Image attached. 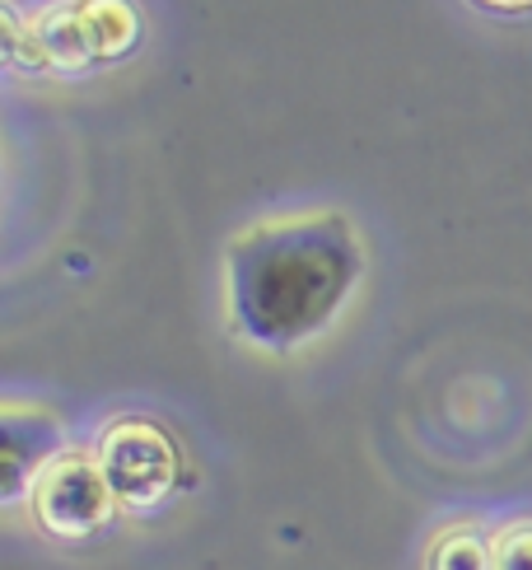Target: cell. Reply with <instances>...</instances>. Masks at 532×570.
<instances>
[{
  "label": "cell",
  "instance_id": "1",
  "mask_svg": "<svg viewBox=\"0 0 532 570\" xmlns=\"http://www.w3.org/2000/svg\"><path fill=\"white\" fill-rule=\"evenodd\" d=\"M365 272V239L342 210L253 220L220 263L225 327L257 355H299L346 318Z\"/></svg>",
  "mask_w": 532,
  "mask_h": 570
},
{
  "label": "cell",
  "instance_id": "2",
  "mask_svg": "<svg viewBox=\"0 0 532 570\" xmlns=\"http://www.w3.org/2000/svg\"><path fill=\"white\" fill-rule=\"evenodd\" d=\"M93 454L104 463V478L127 514H155L174 501L183 482V454L174 435L150 416H117L104 425Z\"/></svg>",
  "mask_w": 532,
  "mask_h": 570
},
{
  "label": "cell",
  "instance_id": "3",
  "mask_svg": "<svg viewBox=\"0 0 532 570\" xmlns=\"http://www.w3.org/2000/svg\"><path fill=\"white\" fill-rule=\"evenodd\" d=\"M117 510L122 505H117V495L104 478L99 454H93V449H76V444L42 472V478L33 482V495H29L33 524L57 542L99 538L112 524Z\"/></svg>",
  "mask_w": 532,
  "mask_h": 570
},
{
  "label": "cell",
  "instance_id": "4",
  "mask_svg": "<svg viewBox=\"0 0 532 570\" xmlns=\"http://www.w3.org/2000/svg\"><path fill=\"white\" fill-rule=\"evenodd\" d=\"M70 449L66 421L42 402L6 397L0 402V505H29L33 482Z\"/></svg>",
  "mask_w": 532,
  "mask_h": 570
},
{
  "label": "cell",
  "instance_id": "5",
  "mask_svg": "<svg viewBox=\"0 0 532 570\" xmlns=\"http://www.w3.org/2000/svg\"><path fill=\"white\" fill-rule=\"evenodd\" d=\"M33 23L47 47V66H52L57 76H80V70L99 66L89 29H85V14H80V0H52V6L33 10Z\"/></svg>",
  "mask_w": 532,
  "mask_h": 570
},
{
  "label": "cell",
  "instance_id": "6",
  "mask_svg": "<svg viewBox=\"0 0 532 570\" xmlns=\"http://www.w3.org/2000/svg\"><path fill=\"white\" fill-rule=\"evenodd\" d=\"M85 29L99 61H122L140 42V6L136 0H80Z\"/></svg>",
  "mask_w": 532,
  "mask_h": 570
},
{
  "label": "cell",
  "instance_id": "7",
  "mask_svg": "<svg viewBox=\"0 0 532 570\" xmlns=\"http://www.w3.org/2000/svg\"><path fill=\"white\" fill-rule=\"evenodd\" d=\"M425 570H495L491 533L481 524H472V519L440 529L425 548Z\"/></svg>",
  "mask_w": 532,
  "mask_h": 570
},
{
  "label": "cell",
  "instance_id": "8",
  "mask_svg": "<svg viewBox=\"0 0 532 570\" xmlns=\"http://www.w3.org/2000/svg\"><path fill=\"white\" fill-rule=\"evenodd\" d=\"M0 29H6V38H0V57H6L10 70H23V76H42L47 66V47L38 38V23L33 14H23L14 0H0Z\"/></svg>",
  "mask_w": 532,
  "mask_h": 570
},
{
  "label": "cell",
  "instance_id": "9",
  "mask_svg": "<svg viewBox=\"0 0 532 570\" xmlns=\"http://www.w3.org/2000/svg\"><path fill=\"white\" fill-rule=\"evenodd\" d=\"M495 570H532V519H510L491 533Z\"/></svg>",
  "mask_w": 532,
  "mask_h": 570
},
{
  "label": "cell",
  "instance_id": "10",
  "mask_svg": "<svg viewBox=\"0 0 532 570\" xmlns=\"http://www.w3.org/2000/svg\"><path fill=\"white\" fill-rule=\"evenodd\" d=\"M486 10H500V14H532V0H476Z\"/></svg>",
  "mask_w": 532,
  "mask_h": 570
}]
</instances>
